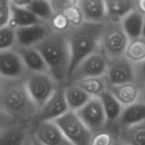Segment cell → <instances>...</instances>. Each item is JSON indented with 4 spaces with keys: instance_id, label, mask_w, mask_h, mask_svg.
Here are the masks:
<instances>
[{
    "instance_id": "d6986e66",
    "label": "cell",
    "mask_w": 145,
    "mask_h": 145,
    "mask_svg": "<svg viewBox=\"0 0 145 145\" xmlns=\"http://www.w3.org/2000/svg\"><path fill=\"white\" fill-rule=\"evenodd\" d=\"M107 21L120 22L125 17L137 8V1L107 0L105 1Z\"/></svg>"
},
{
    "instance_id": "74e56055",
    "label": "cell",
    "mask_w": 145,
    "mask_h": 145,
    "mask_svg": "<svg viewBox=\"0 0 145 145\" xmlns=\"http://www.w3.org/2000/svg\"><path fill=\"white\" fill-rule=\"evenodd\" d=\"M31 145H44V144H42L41 142H40L38 141V140H37L35 137H34L32 135H31Z\"/></svg>"
},
{
    "instance_id": "ab89813d",
    "label": "cell",
    "mask_w": 145,
    "mask_h": 145,
    "mask_svg": "<svg viewBox=\"0 0 145 145\" xmlns=\"http://www.w3.org/2000/svg\"><path fill=\"white\" fill-rule=\"evenodd\" d=\"M112 145H122V144H120V142L118 141V140L117 138H116L114 140V142H113V144Z\"/></svg>"
},
{
    "instance_id": "d6a6232c",
    "label": "cell",
    "mask_w": 145,
    "mask_h": 145,
    "mask_svg": "<svg viewBox=\"0 0 145 145\" xmlns=\"http://www.w3.org/2000/svg\"><path fill=\"white\" fill-rule=\"evenodd\" d=\"M11 15V1L0 0V28L7 26Z\"/></svg>"
},
{
    "instance_id": "603a6c76",
    "label": "cell",
    "mask_w": 145,
    "mask_h": 145,
    "mask_svg": "<svg viewBox=\"0 0 145 145\" xmlns=\"http://www.w3.org/2000/svg\"><path fill=\"white\" fill-rule=\"evenodd\" d=\"M144 17V16L136 8L120 21L122 28L129 40L142 36Z\"/></svg>"
},
{
    "instance_id": "cb8c5ba5",
    "label": "cell",
    "mask_w": 145,
    "mask_h": 145,
    "mask_svg": "<svg viewBox=\"0 0 145 145\" xmlns=\"http://www.w3.org/2000/svg\"><path fill=\"white\" fill-rule=\"evenodd\" d=\"M64 93L69 110L74 113L82 108L92 98L74 84L64 86Z\"/></svg>"
},
{
    "instance_id": "f546056e",
    "label": "cell",
    "mask_w": 145,
    "mask_h": 145,
    "mask_svg": "<svg viewBox=\"0 0 145 145\" xmlns=\"http://www.w3.org/2000/svg\"><path fill=\"white\" fill-rule=\"evenodd\" d=\"M55 14H63L67 9L76 5V0H52L50 1Z\"/></svg>"
},
{
    "instance_id": "7402d4cb",
    "label": "cell",
    "mask_w": 145,
    "mask_h": 145,
    "mask_svg": "<svg viewBox=\"0 0 145 145\" xmlns=\"http://www.w3.org/2000/svg\"><path fill=\"white\" fill-rule=\"evenodd\" d=\"M145 121V103L136 102L123 108L119 119L118 129L130 127Z\"/></svg>"
},
{
    "instance_id": "ffe728a7",
    "label": "cell",
    "mask_w": 145,
    "mask_h": 145,
    "mask_svg": "<svg viewBox=\"0 0 145 145\" xmlns=\"http://www.w3.org/2000/svg\"><path fill=\"white\" fill-rule=\"evenodd\" d=\"M43 23L25 7L15 5L11 1V15L8 26L14 30Z\"/></svg>"
},
{
    "instance_id": "4316f807",
    "label": "cell",
    "mask_w": 145,
    "mask_h": 145,
    "mask_svg": "<svg viewBox=\"0 0 145 145\" xmlns=\"http://www.w3.org/2000/svg\"><path fill=\"white\" fill-rule=\"evenodd\" d=\"M43 23H48L55 15L50 1H29L25 7Z\"/></svg>"
},
{
    "instance_id": "836d02e7",
    "label": "cell",
    "mask_w": 145,
    "mask_h": 145,
    "mask_svg": "<svg viewBox=\"0 0 145 145\" xmlns=\"http://www.w3.org/2000/svg\"><path fill=\"white\" fill-rule=\"evenodd\" d=\"M134 71L135 84L142 88L145 85V59L134 64Z\"/></svg>"
},
{
    "instance_id": "d4e9b609",
    "label": "cell",
    "mask_w": 145,
    "mask_h": 145,
    "mask_svg": "<svg viewBox=\"0 0 145 145\" xmlns=\"http://www.w3.org/2000/svg\"><path fill=\"white\" fill-rule=\"evenodd\" d=\"M72 84L77 86L91 97H99L101 94L107 91L109 86L106 76L82 79Z\"/></svg>"
},
{
    "instance_id": "2e32d148",
    "label": "cell",
    "mask_w": 145,
    "mask_h": 145,
    "mask_svg": "<svg viewBox=\"0 0 145 145\" xmlns=\"http://www.w3.org/2000/svg\"><path fill=\"white\" fill-rule=\"evenodd\" d=\"M31 136L29 123H16L0 130V145H24Z\"/></svg>"
},
{
    "instance_id": "1f68e13d",
    "label": "cell",
    "mask_w": 145,
    "mask_h": 145,
    "mask_svg": "<svg viewBox=\"0 0 145 145\" xmlns=\"http://www.w3.org/2000/svg\"><path fill=\"white\" fill-rule=\"evenodd\" d=\"M63 14L67 18L71 26H76L83 23L82 14L77 7V3L76 5L67 10Z\"/></svg>"
},
{
    "instance_id": "3957f363",
    "label": "cell",
    "mask_w": 145,
    "mask_h": 145,
    "mask_svg": "<svg viewBox=\"0 0 145 145\" xmlns=\"http://www.w3.org/2000/svg\"><path fill=\"white\" fill-rule=\"evenodd\" d=\"M103 28L104 23L83 22L76 26H71L66 31L70 52V65L68 76L79 62L99 51Z\"/></svg>"
},
{
    "instance_id": "52a82bcc",
    "label": "cell",
    "mask_w": 145,
    "mask_h": 145,
    "mask_svg": "<svg viewBox=\"0 0 145 145\" xmlns=\"http://www.w3.org/2000/svg\"><path fill=\"white\" fill-rule=\"evenodd\" d=\"M108 67V60L99 51L91 54L74 69L69 75L66 84H72L82 79L105 76Z\"/></svg>"
},
{
    "instance_id": "83f0119b",
    "label": "cell",
    "mask_w": 145,
    "mask_h": 145,
    "mask_svg": "<svg viewBox=\"0 0 145 145\" xmlns=\"http://www.w3.org/2000/svg\"><path fill=\"white\" fill-rule=\"evenodd\" d=\"M16 44L15 30L8 25L0 28V50L12 49Z\"/></svg>"
},
{
    "instance_id": "7c38bea8",
    "label": "cell",
    "mask_w": 145,
    "mask_h": 145,
    "mask_svg": "<svg viewBox=\"0 0 145 145\" xmlns=\"http://www.w3.org/2000/svg\"><path fill=\"white\" fill-rule=\"evenodd\" d=\"M28 71L14 48L0 50V76L15 79L25 77Z\"/></svg>"
},
{
    "instance_id": "277c9868",
    "label": "cell",
    "mask_w": 145,
    "mask_h": 145,
    "mask_svg": "<svg viewBox=\"0 0 145 145\" xmlns=\"http://www.w3.org/2000/svg\"><path fill=\"white\" fill-rule=\"evenodd\" d=\"M128 42L120 22L106 21L104 23L99 51L108 61L123 56Z\"/></svg>"
},
{
    "instance_id": "4dcf8cb0",
    "label": "cell",
    "mask_w": 145,
    "mask_h": 145,
    "mask_svg": "<svg viewBox=\"0 0 145 145\" xmlns=\"http://www.w3.org/2000/svg\"><path fill=\"white\" fill-rule=\"evenodd\" d=\"M116 138L111 133L104 130L93 135L90 145H112Z\"/></svg>"
},
{
    "instance_id": "f1b7e54d",
    "label": "cell",
    "mask_w": 145,
    "mask_h": 145,
    "mask_svg": "<svg viewBox=\"0 0 145 145\" xmlns=\"http://www.w3.org/2000/svg\"><path fill=\"white\" fill-rule=\"evenodd\" d=\"M51 29L57 32H66L71 25L64 14H55L48 23Z\"/></svg>"
},
{
    "instance_id": "d590c367",
    "label": "cell",
    "mask_w": 145,
    "mask_h": 145,
    "mask_svg": "<svg viewBox=\"0 0 145 145\" xmlns=\"http://www.w3.org/2000/svg\"><path fill=\"white\" fill-rule=\"evenodd\" d=\"M136 8L145 16V0L137 1V8Z\"/></svg>"
},
{
    "instance_id": "8fae6325",
    "label": "cell",
    "mask_w": 145,
    "mask_h": 145,
    "mask_svg": "<svg viewBox=\"0 0 145 145\" xmlns=\"http://www.w3.org/2000/svg\"><path fill=\"white\" fill-rule=\"evenodd\" d=\"M31 135L44 145H73L53 121L30 123Z\"/></svg>"
},
{
    "instance_id": "ac0fdd59",
    "label": "cell",
    "mask_w": 145,
    "mask_h": 145,
    "mask_svg": "<svg viewBox=\"0 0 145 145\" xmlns=\"http://www.w3.org/2000/svg\"><path fill=\"white\" fill-rule=\"evenodd\" d=\"M140 88L135 83H128L120 85H109L108 91L125 108L134 104L138 100Z\"/></svg>"
},
{
    "instance_id": "9c48e42d",
    "label": "cell",
    "mask_w": 145,
    "mask_h": 145,
    "mask_svg": "<svg viewBox=\"0 0 145 145\" xmlns=\"http://www.w3.org/2000/svg\"><path fill=\"white\" fill-rule=\"evenodd\" d=\"M68 111L69 108L65 101L64 86H59L29 123L54 121Z\"/></svg>"
},
{
    "instance_id": "4fadbf2b",
    "label": "cell",
    "mask_w": 145,
    "mask_h": 145,
    "mask_svg": "<svg viewBox=\"0 0 145 145\" xmlns=\"http://www.w3.org/2000/svg\"><path fill=\"white\" fill-rule=\"evenodd\" d=\"M52 31L48 23H40L15 30L16 45L33 47L42 41Z\"/></svg>"
},
{
    "instance_id": "5bb4252c",
    "label": "cell",
    "mask_w": 145,
    "mask_h": 145,
    "mask_svg": "<svg viewBox=\"0 0 145 145\" xmlns=\"http://www.w3.org/2000/svg\"><path fill=\"white\" fill-rule=\"evenodd\" d=\"M101 101L105 115L106 118V130L111 133L117 137L118 124L121 116L124 107L120 104L118 101L110 94L108 91H106L99 96Z\"/></svg>"
},
{
    "instance_id": "44dd1931",
    "label": "cell",
    "mask_w": 145,
    "mask_h": 145,
    "mask_svg": "<svg viewBox=\"0 0 145 145\" xmlns=\"http://www.w3.org/2000/svg\"><path fill=\"white\" fill-rule=\"evenodd\" d=\"M117 139L123 145H145V121L120 129Z\"/></svg>"
},
{
    "instance_id": "e575fe53",
    "label": "cell",
    "mask_w": 145,
    "mask_h": 145,
    "mask_svg": "<svg viewBox=\"0 0 145 145\" xmlns=\"http://www.w3.org/2000/svg\"><path fill=\"white\" fill-rule=\"evenodd\" d=\"M16 123H18V122H17L13 118H11L7 113L0 109V130Z\"/></svg>"
},
{
    "instance_id": "7a4b0ae2",
    "label": "cell",
    "mask_w": 145,
    "mask_h": 145,
    "mask_svg": "<svg viewBox=\"0 0 145 145\" xmlns=\"http://www.w3.org/2000/svg\"><path fill=\"white\" fill-rule=\"evenodd\" d=\"M33 48L44 59L50 74L59 86H65L70 65V52L66 32L51 31Z\"/></svg>"
},
{
    "instance_id": "8992f818",
    "label": "cell",
    "mask_w": 145,
    "mask_h": 145,
    "mask_svg": "<svg viewBox=\"0 0 145 145\" xmlns=\"http://www.w3.org/2000/svg\"><path fill=\"white\" fill-rule=\"evenodd\" d=\"M53 122L73 145L91 144L93 135L74 112L69 110Z\"/></svg>"
},
{
    "instance_id": "e0dca14e",
    "label": "cell",
    "mask_w": 145,
    "mask_h": 145,
    "mask_svg": "<svg viewBox=\"0 0 145 145\" xmlns=\"http://www.w3.org/2000/svg\"><path fill=\"white\" fill-rule=\"evenodd\" d=\"M28 72L49 73V69L40 52L33 47L16 45L14 48Z\"/></svg>"
},
{
    "instance_id": "6da1fadb",
    "label": "cell",
    "mask_w": 145,
    "mask_h": 145,
    "mask_svg": "<svg viewBox=\"0 0 145 145\" xmlns=\"http://www.w3.org/2000/svg\"><path fill=\"white\" fill-rule=\"evenodd\" d=\"M0 109L18 123H30L38 111L25 84V76L15 79L1 77Z\"/></svg>"
},
{
    "instance_id": "b9f144b4",
    "label": "cell",
    "mask_w": 145,
    "mask_h": 145,
    "mask_svg": "<svg viewBox=\"0 0 145 145\" xmlns=\"http://www.w3.org/2000/svg\"><path fill=\"white\" fill-rule=\"evenodd\" d=\"M1 76H0V82H1Z\"/></svg>"
},
{
    "instance_id": "f35d334b",
    "label": "cell",
    "mask_w": 145,
    "mask_h": 145,
    "mask_svg": "<svg viewBox=\"0 0 145 145\" xmlns=\"http://www.w3.org/2000/svg\"><path fill=\"white\" fill-rule=\"evenodd\" d=\"M142 37L145 38V17L144 20V24H143V28H142Z\"/></svg>"
},
{
    "instance_id": "5b68a950",
    "label": "cell",
    "mask_w": 145,
    "mask_h": 145,
    "mask_svg": "<svg viewBox=\"0 0 145 145\" xmlns=\"http://www.w3.org/2000/svg\"><path fill=\"white\" fill-rule=\"evenodd\" d=\"M25 84L31 99L38 110L50 99L59 85L50 74L28 72Z\"/></svg>"
},
{
    "instance_id": "60d3db41",
    "label": "cell",
    "mask_w": 145,
    "mask_h": 145,
    "mask_svg": "<svg viewBox=\"0 0 145 145\" xmlns=\"http://www.w3.org/2000/svg\"><path fill=\"white\" fill-rule=\"evenodd\" d=\"M31 137H30V139L29 140H28V141L26 142L25 143V144H24V145H31Z\"/></svg>"
},
{
    "instance_id": "9a60e30c",
    "label": "cell",
    "mask_w": 145,
    "mask_h": 145,
    "mask_svg": "<svg viewBox=\"0 0 145 145\" xmlns=\"http://www.w3.org/2000/svg\"><path fill=\"white\" fill-rule=\"evenodd\" d=\"M77 7L81 11L83 22L103 24L107 21L105 1L79 0Z\"/></svg>"
},
{
    "instance_id": "484cf974",
    "label": "cell",
    "mask_w": 145,
    "mask_h": 145,
    "mask_svg": "<svg viewBox=\"0 0 145 145\" xmlns=\"http://www.w3.org/2000/svg\"><path fill=\"white\" fill-rule=\"evenodd\" d=\"M124 56L133 64L145 59V38L143 37L129 40Z\"/></svg>"
},
{
    "instance_id": "8d00e7d4",
    "label": "cell",
    "mask_w": 145,
    "mask_h": 145,
    "mask_svg": "<svg viewBox=\"0 0 145 145\" xmlns=\"http://www.w3.org/2000/svg\"><path fill=\"white\" fill-rule=\"evenodd\" d=\"M137 102L145 103V85L142 88H140V94H139Z\"/></svg>"
},
{
    "instance_id": "7bdbcfd3",
    "label": "cell",
    "mask_w": 145,
    "mask_h": 145,
    "mask_svg": "<svg viewBox=\"0 0 145 145\" xmlns=\"http://www.w3.org/2000/svg\"><path fill=\"white\" fill-rule=\"evenodd\" d=\"M122 145H123V144H122Z\"/></svg>"
},
{
    "instance_id": "ba28073f",
    "label": "cell",
    "mask_w": 145,
    "mask_h": 145,
    "mask_svg": "<svg viewBox=\"0 0 145 145\" xmlns=\"http://www.w3.org/2000/svg\"><path fill=\"white\" fill-rule=\"evenodd\" d=\"M75 113L93 135L106 130V115L99 97H92Z\"/></svg>"
},
{
    "instance_id": "30bf717a",
    "label": "cell",
    "mask_w": 145,
    "mask_h": 145,
    "mask_svg": "<svg viewBox=\"0 0 145 145\" xmlns=\"http://www.w3.org/2000/svg\"><path fill=\"white\" fill-rule=\"evenodd\" d=\"M106 77L109 85L135 83L134 64L123 56L108 61Z\"/></svg>"
}]
</instances>
